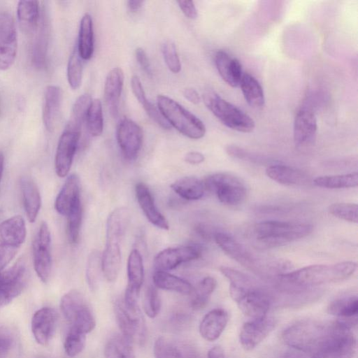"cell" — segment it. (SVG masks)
<instances>
[{
  "instance_id": "6da1fadb",
  "label": "cell",
  "mask_w": 358,
  "mask_h": 358,
  "mask_svg": "<svg viewBox=\"0 0 358 358\" xmlns=\"http://www.w3.org/2000/svg\"><path fill=\"white\" fill-rule=\"evenodd\" d=\"M352 333L350 327L339 321L304 320L288 327L282 336L294 350L317 358L329 353Z\"/></svg>"
},
{
  "instance_id": "7a4b0ae2",
  "label": "cell",
  "mask_w": 358,
  "mask_h": 358,
  "mask_svg": "<svg viewBox=\"0 0 358 358\" xmlns=\"http://www.w3.org/2000/svg\"><path fill=\"white\" fill-rule=\"evenodd\" d=\"M357 269V264L345 261L333 264H315L278 275L283 282L296 288H307L348 278Z\"/></svg>"
},
{
  "instance_id": "3957f363",
  "label": "cell",
  "mask_w": 358,
  "mask_h": 358,
  "mask_svg": "<svg viewBox=\"0 0 358 358\" xmlns=\"http://www.w3.org/2000/svg\"><path fill=\"white\" fill-rule=\"evenodd\" d=\"M229 293L241 311L251 319L266 316L274 303L273 294L246 274L230 282Z\"/></svg>"
},
{
  "instance_id": "277c9868",
  "label": "cell",
  "mask_w": 358,
  "mask_h": 358,
  "mask_svg": "<svg viewBox=\"0 0 358 358\" xmlns=\"http://www.w3.org/2000/svg\"><path fill=\"white\" fill-rule=\"evenodd\" d=\"M313 226L308 223L268 220L253 227L255 246L270 249L284 245L308 236Z\"/></svg>"
},
{
  "instance_id": "5b68a950",
  "label": "cell",
  "mask_w": 358,
  "mask_h": 358,
  "mask_svg": "<svg viewBox=\"0 0 358 358\" xmlns=\"http://www.w3.org/2000/svg\"><path fill=\"white\" fill-rule=\"evenodd\" d=\"M157 108L171 127L191 139H199L206 134L203 122L176 101L166 95L157 97Z\"/></svg>"
},
{
  "instance_id": "8992f818",
  "label": "cell",
  "mask_w": 358,
  "mask_h": 358,
  "mask_svg": "<svg viewBox=\"0 0 358 358\" xmlns=\"http://www.w3.org/2000/svg\"><path fill=\"white\" fill-rule=\"evenodd\" d=\"M203 100L209 110L226 127L243 133H250L255 129V123L250 116L215 92H205Z\"/></svg>"
},
{
  "instance_id": "52a82bcc",
  "label": "cell",
  "mask_w": 358,
  "mask_h": 358,
  "mask_svg": "<svg viewBox=\"0 0 358 358\" xmlns=\"http://www.w3.org/2000/svg\"><path fill=\"white\" fill-rule=\"evenodd\" d=\"M61 310L71 327L85 334L92 331L96 321L90 306L82 293L73 289L61 299Z\"/></svg>"
},
{
  "instance_id": "ba28073f",
  "label": "cell",
  "mask_w": 358,
  "mask_h": 358,
  "mask_svg": "<svg viewBox=\"0 0 358 358\" xmlns=\"http://www.w3.org/2000/svg\"><path fill=\"white\" fill-rule=\"evenodd\" d=\"M26 235L25 222L20 215L11 217L0 224V271L15 257Z\"/></svg>"
},
{
  "instance_id": "9c48e42d",
  "label": "cell",
  "mask_w": 358,
  "mask_h": 358,
  "mask_svg": "<svg viewBox=\"0 0 358 358\" xmlns=\"http://www.w3.org/2000/svg\"><path fill=\"white\" fill-rule=\"evenodd\" d=\"M205 190L214 194L222 203L236 206L241 203L246 196V188L236 176L227 173H216L207 176L203 181Z\"/></svg>"
},
{
  "instance_id": "30bf717a",
  "label": "cell",
  "mask_w": 358,
  "mask_h": 358,
  "mask_svg": "<svg viewBox=\"0 0 358 358\" xmlns=\"http://www.w3.org/2000/svg\"><path fill=\"white\" fill-rule=\"evenodd\" d=\"M114 309L123 336L130 343L142 345L146 337V327L138 306L127 305L122 299L115 302Z\"/></svg>"
},
{
  "instance_id": "8fae6325",
  "label": "cell",
  "mask_w": 358,
  "mask_h": 358,
  "mask_svg": "<svg viewBox=\"0 0 358 358\" xmlns=\"http://www.w3.org/2000/svg\"><path fill=\"white\" fill-rule=\"evenodd\" d=\"M27 282V266L20 259L8 268L0 271V308H2L18 296Z\"/></svg>"
},
{
  "instance_id": "7c38bea8",
  "label": "cell",
  "mask_w": 358,
  "mask_h": 358,
  "mask_svg": "<svg viewBox=\"0 0 358 358\" xmlns=\"http://www.w3.org/2000/svg\"><path fill=\"white\" fill-rule=\"evenodd\" d=\"M33 259L35 271L43 282L50 278L52 269L51 236L48 224L43 222L33 243Z\"/></svg>"
},
{
  "instance_id": "4fadbf2b",
  "label": "cell",
  "mask_w": 358,
  "mask_h": 358,
  "mask_svg": "<svg viewBox=\"0 0 358 358\" xmlns=\"http://www.w3.org/2000/svg\"><path fill=\"white\" fill-rule=\"evenodd\" d=\"M116 138L123 156L128 160L136 159L143 143L141 127L131 119L124 117L117 124Z\"/></svg>"
},
{
  "instance_id": "5bb4252c",
  "label": "cell",
  "mask_w": 358,
  "mask_h": 358,
  "mask_svg": "<svg viewBox=\"0 0 358 358\" xmlns=\"http://www.w3.org/2000/svg\"><path fill=\"white\" fill-rule=\"evenodd\" d=\"M17 49V32L13 17L0 13V69L6 70L14 63Z\"/></svg>"
},
{
  "instance_id": "9a60e30c",
  "label": "cell",
  "mask_w": 358,
  "mask_h": 358,
  "mask_svg": "<svg viewBox=\"0 0 358 358\" xmlns=\"http://www.w3.org/2000/svg\"><path fill=\"white\" fill-rule=\"evenodd\" d=\"M81 132L64 129L59 137L55 159L56 173L59 177L66 176L71 169Z\"/></svg>"
},
{
  "instance_id": "2e32d148",
  "label": "cell",
  "mask_w": 358,
  "mask_h": 358,
  "mask_svg": "<svg viewBox=\"0 0 358 358\" xmlns=\"http://www.w3.org/2000/svg\"><path fill=\"white\" fill-rule=\"evenodd\" d=\"M276 320L264 316L244 323L240 332V342L246 350H252L262 342L275 329Z\"/></svg>"
},
{
  "instance_id": "e0dca14e",
  "label": "cell",
  "mask_w": 358,
  "mask_h": 358,
  "mask_svg": "<svg viewBox=\"0 0 358 358\" xmlns=\"http://www.w3.org/2000/svg\"><path fill=\"white\" fill-rule=\"evenodd\" d=\"M201 250L196 245L169 248L159 252L154 259L155 271H167L180 264L199 259Z\"/></svg>"
},
{
  "instance_id": "ac0fdd59",
  "label": "cell",
  "mask_w": 358,
  "mask_h": 358,
  "mask_svg": "<svg viewBox=\"0 0 358 358\" xmlns=\"http://www.w3.org/2000/svg\"><path fill=\"white\" fill-rule=\"evenodd\" d=\"M144 278V267L141 254L137 249L131 251L127 260V285L123 301L129 306L138 305Z\"/></svg>"
},
{
  "instance_id": "d6986e66",
  "label": "cell",
  "mask_w": 358,
  "mask_h": 358,
  "mask_svg": "<svg viewBox=\"0 0 358 358\" xmlns=\"http://www.w3.org/2000/svg\"><path fill=\"white\" fill-rule=\"evenodd\" d=\"M317 129V118L313 110L301 108L296 114L294 122V141L299 148H306L315 141Z\"/></svg>"
},
{
  "instance_id": "ffe728a7",
  "label": "cell",
  "mask_w": 358,
  "mask_h": 358,
  "mask_svg": "<svg viewBox=\"0 0 358 358\" xmlns=\"http://www.w3.org/2000/svg\"><path fill=\"white\" fill-rule=\"evenodd\" d=\"M217 245L231 259L252 271H259L257 259L242 244L229 234L224 232L214 234Z\"/></svg>"
},
{
  "instance_id": "44dd1931",
  "label": "cell",
  "mask_w": 358,
  "mask_h": 358,
  "mask_svg": "<svg viewBox=\"0 0 358 358\" xmlns=\"http://www.w3.org/2000/svg\"><path fill=\"white\" fill-rule=\"evenodd\" d=\"M57 312L52 308L44 307L34 314L31 320V331L36 342L46 345L50 341L56 327Z\"/></svg>"
},
{
  "instance_id": "7402d4cb",
  "label": "cell",
  "mask_w": 358,
  "mask_h": 358,
  "mask_svg": "<svg viewBox=\"0 0 358 358\" xmlns=\"http://www.w3.org/2000/svg\"><path fill=\"white\" fill-rule=\"evenodd\" d=\"M80 192L79 177L76 174L70 175L56 197V211L66 217L77 206L81 204Z\"/></svg>"
},
{
  "instance_id": "603a6c76",
  "label": "cell",
  "mask_w": 358,
  "mask_h": 358,
  "mask_svg": "<svg viewBox=\"0 0 358 358\" xmlns=\"http://www.w3.org/2000/svg\"><path fill=\"white\" fill-rule=\"evenodd\" d=\"M153 351L155 358H199L197 351L191 345L164 336L156 340Z\"/></svg>"
},
{
  "instance_id": "cb8c5ba5",
  "label": "cell",
  "mask_w": 358,
  "mask_h": 358,
  "mask_svg": "<svg viewBox=\"0 0 358 358\" xmlns=\"http://www.w3.org/2000/svg\"><path fill=\"white\" fill-rule=\"evenodd\" d=\"M135 193L138 203L148 220L159 229L168 230L169 222L157 207L148 187L143 182H138L136 185Z\"/></svg>"
},
{
  "instance_id": "d4e9b609",
  "label": "cell",
  "mask_w": 358,
  "mask_h": 358,
  "mask_svg": "<svg viewBox=\"0 0 358 358\" xmlns=\"http://www.w3.org/2000/svg\"><path fill=\"white\" fill-rule=\"evenodd\" d=\"M124 74L120 67L113 68L107 74L104 83V96L112 117L119 113L120 100L124 85Z\"/></svg>"
},
{
  "instance_id": "484cf974",
  "label": "cell",
  "mask_w": 358,
  "mask_h": 358,
  "mask_svg": "<svg viewBox=\"0 0 358 358\" xmlns=\"http://www.w3.org/2000/svg\"><path fill=\"white\" fill-rule=\"evenodd\" d=\"M215 64L222 80L229 86L236 87L240 85L242 66L240 62L224 50L215 55Z\"/></svg>"
},
{
  "instance_id": "4316f807",
  "label": "cell",
  "mask_w": 358,
  "mask_h": 358,
  "mask_svg": "<svg viewBox=\"0 0 358 358\" xmlns=\"http://www.w3.org/2000/svg\"><path fill=\"white\" fill-rule=\"evenodd\" d=\"M327 312L351 328L357 323V296L348 295L334 299L329 304Z\"/></svg>"
},
{
  "instance_id": "83f0119b",
  "label": "cell",
  "mask_w": 358,
  "mask_h": 358,
  "mask_svg": "<svg viewBox=\"0 0 358 358\" xmlns=\"http://www.w3.org/2000/svg\"><path fill=\"white\" fill-rule=\"evenodd\" d=\"M62 90L56 85H49L44 94L42 118L48 131H52L57 124L62 103Z\"/></svg>"
},
{
  "instance_id": "f1b7e54d",
  "label": "cell",
  "mask_w": 358,
  "mask_h": 358,
  "mask_svg": "<svg viewBox=\"0 0 358 358\" xmlns=\"http://www.w3.org/2000/svg\"><path fill=\"white\" fill-rule=\"evenodd\" d=\"M228 313L222 308H215L203 317L199 324V333L206 341L217 340L228 322Z\"/></svg>"
},
{
  "instance_id": "f546056e",
  "label": "cell",
  "mask_w": 358,
  "mask_h": 358,
  "mask_svg": "<svg viewBox=\"0 0 358 358\" xmlns=\"http://www.w3.org/2000/svg\"><path fill=\"white\" fill-rule=\"evenodd\" d=\"M122 255L120 243L106 241V245L101 254L102 273L108 282L115 281L121 267Z\"/></svg>"
},
{
  "instance_id": "4dcf8cb0",
  "label": "cell",
  "mask_w": 358,
  "mask_h": 358,
  "mask_svg": "<svg viewBox=\"0 0 358 358\" xmlns=\"http://www.w3.org/2000/svg\"><path fill=\"white\" fill-rule=\"evenodd\" d=\"M266 174L271 180L285 185H302L308 182V177L303 172L282 164L268 166Z\"/></svg>"
},
{
  "instance_id": "1f68e13d",
  "label": "cell",
  "mask_w": 358,
  "mask_h": 358,
  "mask_svg": "<svg viewBox=\"0 0 358 358\" xmlns=\"http://www.w3.org/2000/svg\"><path fill=\"white\" fill-rule=\"evenodd\" d=\"M21 187L24 207L27 218L30 222H34L41 206V198L38 187L34 181L29 178L22 179Z\"/></svg>"
},
{
  "instance_id": "d6a6232c",
  "label": "cell",
  "mask_w": 358,
  "mask_h": 358,
  "mask_svg": "<svg viewBox=\"0 0 358 358\" xmlns=\"http://www.w3.org/2000/svg\"><path fill=\"white\" fill-rule=\"evenodd\" d=\"M77 50L82 59H90L94 52V29L91 15L85 13L80 20Z\"/></svg>"
},
{
  "instance_id": "836d02e7",
  "label": "cell",
  "mask_w": 358,
  "mask_h": 358,
  "mask_svg": "<svg viewBox=\"0 0 358 358\" xmlns=\"http://www.w3.org/2000/svg\"><path fill=\"white\" fill-rule=\"evenodd\" d=\"M154 285L157 288L173 291L182 294H190L193 290L192 285L180 277L167 271H155L152 275Z\"/></svg>"
},
{
  "instance_id": "e575fe53",
  "label": "cell",
  "mask_w": 358,
  "mask_h": 358,
  "mask_svg": "<svg viewBox=\"0 0 358 358\" xmlns=\"http://www.w3.org/2000/svg\"><path fill=\"white\" fill-rule=\"evenodd\" d=\"M243 96L248 105L256 109L264 106V90L258 80L249 73H244L240 85Z\"/></svg>"
},
{
  "instance_id": "d590c367",
  "label": "cell",
  "mask_w": 358,
  "mask_h": 358,
  "mask_svg": "<svg viewBox=\"0 0 358 358\" xmlns=\"http://www.w3.org/2000/svg\"><path fill=\"white\" fill-rule=\"evenodd\" d=\"M171 189L181 198L194 201L202 198L205 188L203 181L194 176H185L176 180Z\"/></svg>"
},
{
  "instance_id": "8d00e7d4",
  "label": "cell",
  "mask_w": 358,
  "mask_h": 358,
  "mask_svg": "<svg viewBox=\"0 0 358 358\" xmlns=\"http://www.w3.org/2000/svg\"><path fill=\"white\" fill-rule=\"evenodd\" d=\"M18 22L26 33L32 32L39 20V3L37 1H20L17 8Z\"/></svg>"
},
{
  "instance_id": "74e56055",
  "label": "cell",
  "mask_w": 358,
  "mask_h": 358,
  "mask_svg": "<svg viewBox=\"0 0 358 358\" xmlns=\"http://www.w3.org/2000/svg\"><path fill=\"white\" fill-rule=\"evenodd\" d=\"M315 185L327 189H343L355 187L358 185V173L353 172L350 173L323 176L314 179Z\"/></svg>"
},
{
  "instance_id": "f35d334b",
  "label": "cell",
  "mask_w": 358,
  "mask_h": 358,
  "mask_svg": "<svg viewBox=\"0 0 358 358\" xmlns=\"http://www.w3.org/2000/svg\"><path fill=\"white\" fill-rule=\"evenodd\" d=\"M216 285V280L213 277L206 276L203 278L191 293V307L196 310L203 308L208 303Z\"/></svg>"
},
{
  "instance_id": "ab89813d",
  "label": "cell",
  "mask_w": 358,
  "mask_h": 358,
  "mask_svg": "<svg viewBox=\"0 0 358 358\" xmlns=\"http://www.w3.org/2000/svg\"><path fill=\"white\" fill-rule=\"evenodd\" d=\"M92 101V97L89 94H83L77 98L73 106L70 119L66 128L81 132V128L85 122L87 113Z\"/></svg>"
},
{
  "instance_id": "60d3db41",
  "label": "cell",
  "mask_w": 358,
  "mask_h": 358,
  "mask_svg": "<svg viewBox=\"0 0 358 358\" xmlns=\"http://www.w3.org/2000/svg\"><path fill=\"white\" fill-rule=\"evenodd\" d=\"M85 123L87 131L91 136L96 137L102 134L103 117L100 99H92L87 113Z\"/></svg>"
},
{
  "instance_id": "b9f144b4",
  "label": "cell",
  "mask_w": 358,
  "mask_h": 358,
  "mask_svg": "<svg viewBox=\"0 0 358 358\" xmlns=\"http://www.w3.org/2000/svg\"><path fill=\"white\" fill-rule=\"evenodd\" d=\"M106 358H136L130 342L123 336L112 337L104 349Z\"/></svg>"
},
{
  "instance_id": "7bdbcfd3",
  "label": "cell",
  "mask_w": 358,
  "mask_h": 358,
  "mask_svg": "<svg viewBox=\"0 0 358 358\" xmlns=\"http://www.w3.org/2000/svg\"><path fill=\"white\" fill-rule=\"evenodd\" d=\"M48 34L47 18L43 17L35 44L33 47L32 59L34 64L38 67L43 66L45 62Z\"/></svg>"
},
{
  "instance_id": "ee69618b",
  "label": "cell",
  "mask_w": 358,
  "mask_h": 358,
  "mask_svg": "<svg viewBox=\"0 0 358 358\" xmlns=\"http://www.w3.org/2000/svg\"><path fill=\"white\" fill-rule=\"evenodd\" d=\"M101 272V254L94 250L89 255L86 265V280L92 291L97 289Z\"/></svg>"
},
{
  "instance_id": "f6af8a7d",
  "label": "cell",
  "mask_w": 358,
  "mask_h": 358,
  "mask_svg": "<svg viewBox=\"0 0 358 358\" xmlns=\"http://www.w3.org/2000/svg\"><path fill=\"white\" fill-rule=\"evenodd\" d=\"M81 58L76 48L71 52L67 64V79L73 90L80 87L83 78V64Z\"/></svg>"
},
{
  "instance_id": "bcb514c9",
  "label": "cell",
  "mask_w": 358,
  "mask_h": 358,
  "mask_svg": "<svg viewBox=\"0 0 358 358\" xmlns=\"http://www.w3.org/2000/svg\"><path fill=\"white\" fill-rule=\"evenodd\" d=\"M85 334L77 329L70 327L64 343V350L69 357H75L83 351L85 345Z\"/></svg>"
},
{
  "instance_id": "7dc6e473",
  "label": "cell",
  "mask_w": 358,
  "mask_h": 358,
  "mask_svg": "<svg viewBox=\"0 0 358 358\" xmlns=\"http://www.w3.org/2000/svg\"><path fill=\"white\" fill-rule=\"evenodd\" d=\"M329 212L338 219L352 223H357L358 222V207L356 203H332L329 207Z\"/></svg>"
},
{
  "instance_id": "c3c4849f",
  "label": "cell",
  "mask_w": 358,
  "mask_h": 358,
  "mask_svg": "<svg viewBox=\"0 0 358 358\" xmlns=\"http://www.w3.org/2000/svg\"><path fill=\"white\" fill-rule=\"evenodd\" d=\"M67 235L69 242L76 244L79 238L83 217L81 204L77 206L67 216Z\"/></svg>"
},
{
  "instance_id": "681fc988",
  "label": "cell",
  "mask_w": 358,
  "mask_h": 358,
  "mask_svg": "<svg viewBox=\"0 0 358 358\" xmlns=\"http://www.w3.org/2000/svg\"><path fill=\"white\" fill-rule=\"evenodd\" d=\"M143 308L145 314L150 318L155 317L160 311L161 299L155 285L149 286L145 291Z\"/></svg>"
},
{
  "instance_id": "f907efd6",
  "label": "cell",
  "mask_w": 358,
  "mask_h": 358,
  "mask_svg": "<svg viewBox=\"0 0 358 358\" xmlns=\"http://www.w3.org/2000/svg\"><path fill=\"white\" fill-rule=\"evenodd\" d=\"M162 52L168 69L173 73H178L181 70V63L174 43L165 41Z\"/></svg>"
},
{
  "instance_id": "816d5d0a",
  "label": "cell",
  "mask_w": 358,
  "mask_h": 358,
  "mask_svg": "<svg viewBox=\"0 0 358 358\" xmlns=\"http://www.w3.org/2000/svg\"><path fill=\"white\" fill-rule=\"evenodd\" d=\"M141 105L143 106L150 118L155 121L159 126L164 129H171V127L162 115L157 106L153 104L148 99L141 102Z\"/></svg>"
},
{
  "instance_id": "f5cc1de1",
  "label": "cell",
  "mask_w": 358,
  "mask_h": 358,
  "mask_svg": "<svg viewBox=\"0 0 358 358\" xmlns=\"http://www.w3.org/2000/svg\"><path fill=\"white\" fill-rule=\"evenodd\" d=\"M226 151L229 155L234 158H238L240 159L250 162H259V161H261V159L259 157H257V156H255V155L236 145H228L226 148Z\"/></svg>"
},
{
  "instance_id": "db71d44e",
  "label": "cell",
  "mask_w": 358,
  "mask_h": 358,
  "mask_svg": "<svg viewBox=\"0 0 358 358\" xmlns=\"http://www.w3.org/2000/svg\"><path fill=\"white\" fill-rule=\"evenodd\" d=\"M135 57L142 70L148 76H151V66L145 51L142 48H137L135 50Z\"/></svg>"
},
{
  "instance_id": "11a10c76",
  "label": "cell",
  "mask_w": 358,
  "mask_h": 358,
  "mask_svg": "<svg viewBox=\"0 0 358 358\" xmlns=\"http://www.w3.org/2000/svg\"><path fill=\"white\" fill-rule=\"evenodd\" d=\"M177 3L183 14L187 18L194 20L197 17L198 12L194 1L189 0H180L178 1Z\"/></svg>"
},
{
  "instance_id": "9f6ffc18",
  "label": "cell",
  "mask_w": 358,
  "mask_h": 358,
  "mask_svg": "<svg viewBox=\"0 0 358 358\" xmlns=\"http://www.w3.org/2000/svg\"><path fill=\"white\" fill-rule=\"evenodd\" d=\"M131 87L134 96L140 103L147 99L143 87L138 76L134 75L131 77Z\"/></svg>"
},
{
  "instance_id": "6f0895ef",
  "label": "cell",
  "mask_w": 358,
  "mask_h": 358,
  "mask_svg": "<svg viewBox=\"0 0 358 358\" xmlns=\"http://www.w3.org/2000/svg\"><path fill=\"white\" fill-rule=\"evenodd\" d=\"M184 159L189 164L196 165L202 163L205 159V157L200 152L191 151L185 155Z\"/></svg>"
},
{
  "instance_id": "680465c9",
  "label": "cell",
  "mask_w": 358,
  "mask_h": 358,
  "mask_svg": "<svg viewBox=\"0 0 358 358\" xmlns=\"http://www.w3.org/2000/svg\"><path fill=\"white\" fill-rule=\"evenodd\" d=\"M10 338L0 333V358H5L11 348Z\"/></svg>"
},
{
  "instance_id": "91938a15",
  "label": "cell",
  "mask_w": 358,
  "mask_h": 358,
  "mask_svg": "<svg viewBox=\"0 0 358 358\" xmlns=\"http://www.w3.org/2000/svg\"><path fill=\"white\" fill-rule=\"evenodd\" d=\"M184 97L193 104H199L201 101V97L197 91L192 87H186L183 90Z\"/></svg>"
},
{
  "instance_id": "94428289",
  "label": "cell",
  "mask_w": 358,
  "mask_h": 358,
  "mask_svg": "<svg viewBox=\"0 0 358 358\" xmlns=\"http://www.w3.org/2000/svg\"><path fill=\"white\" fill-rule=\"evenodd\" d=\"M208 358H227L222 349L220 347L212 348L208 352Z\"/></svg>"
},
{
  "instance_id": "6125c7cd",
  "label": "cell",
  "mask_w": 358,
  "mask_h": 358,
  "mask_svg": "<svg viewBox=\"0 0 358 358\" xmlns=\"http://www.w3.org/2000/svg\"><path fill=\"white\" fill-rule=\"evenodd\" d=\"M129 10L131 12H136L143 6V1L138 0H129L127 2Z\"/></svg>"
},
{
  "instance_id": "be15d7a7",
  "label": "cell",
  "mask_w": 358,
  "mask_h": 358,
  "mask_svg": "<svg viewBox=\"0 0 358 358\" xmlns=\"http://www.w3.org/2000/svg\"><path fill=\"white\" fill-rule=\"evenodd\" d=\"M281 358H309V356L303 352L295 350L294 352L285 355Z\"/></svg>"
},
{
  "instance_id": "e7e4bbea",
  "label": "cell",
  "mask_w": 358,
  "mask_h": 358,
  "mask_svg": "<svg viewBox=\"0 0 358 358\" xmlns=\"http://www.w3.org/2000/svg\"><path fill=\"white\" fill-rule=\"evenodd\" d=\"M4 166V157L1 152H0V181L2 177Z\"/></svg>"
},
{
  "instance_id": "03108f58",
  "label": "cell",
  "mask_w": 358,
  "mask_h": 358,
  "mask_svg": "<svg viewBox=\"0 0 358 358\" xmlns=\"http://www.w3.org/2000/svg\"><path fill=\"white\" fill-rule=\"evenodd\" d=\"M0 113H1V103H0Z\"/></svg>"
}]
</instances>
